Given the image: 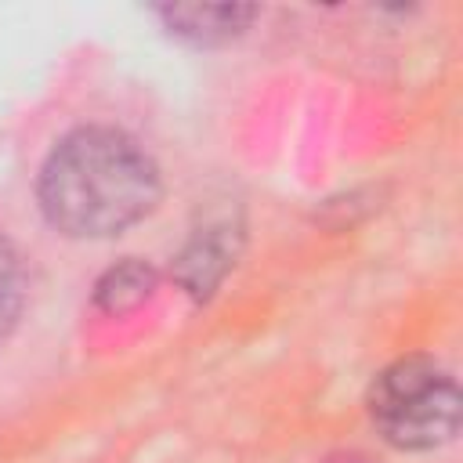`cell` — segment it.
<instances>
[{
  "label": "cell",
  "instance_id": "obj_1",
  "mask_svg": "<svg viewBox=\"0 0 463 463\" xmlns=\"http://www.w3.org/2000/svg\"><path fill=\"white\" fill-rule=\"evenodd\" d=\"M36 195L43 217L61 235L109 239L156 206L159 170L130 134L80 127L51 148Z\"/></svg>",
  "mask_w": 463,
  "mask_h": 463
},
{
  "label": "cell",
  "instance_id": "obj_2",
  "mask_svg": "<svg viewBox=\"0 0 463 463\" xmlns=\"http://www.w3.org/2000/svg\"><path fill=\"white\" fill-rule=\"evenodd\" d=\"M459 383L427 354L391 362L369 387V416L387 445L423 452L456 438Z\"/></svg>",
  "mask_w": 463,
  "mask_h": 463
},
{
  "label": "cell",
  "instance_id": "obj_3",
  "mask_svg": "<svg viewBox=\"0 0 463 463\" xmlns=\"http://www.w3.org/2000/svg\"><path fill=\"white\" fill-rule=\"evenodd\" d=\"M166 33L192 43V47H221L246 33V25L257 18V7L250 4H166L156 7Z\"/></svg>",
  "mask_w": 463,
  "mask_h": 463
},
{
  "label": "cell",
  "instance_id": "obj_4",
  "mask_svg": "<svg viewBox=\"0 0 463 463\" xmlns=\"http://www.w3.org/2000/svg\"><path fill=\"white\" fill-rule=\"evenodd\" d=\"M232 257H235V246L228 242L224 228L199 232V235L181 250V257L174 260V279H177L195 300H203V297H210V293L221 286V279H224L228 268H232Z\"/></svg>",
  "mask_w": 463,
  "mask_h": 463
},
{
  "label": "cell",
  "instance_id": "obj_5",
  "mask_svg": "<svg viewBox=\"0 0 463 463\" xmlns=\"http://www.w3.org/2000/svg\"><path fill=\"white\" fill-rule=\"evenodd\" d=\"M156 268L145 264V260H123L116 268H109L98 286H94V304L109 315H127V311H137L152 293H156Z\"/></svg>",
  "mask_w": 463,
  "mask_h": 463
},
{
  "label": "cell",
  "instance_id": "obj_6",
  "mask_svg": "<svg viewBox=\"0 0 463 463\" xmlns=\"http://www.w3.org/2000/svg\"><path fill=\"white\" fill-rule=\"evenodd\" d=\"M25 307V268L18 250L0 235V340L18 326Z\"/></svg>",
  "mask_w": 463,
  "mask_h": 463
}]
</instances>
